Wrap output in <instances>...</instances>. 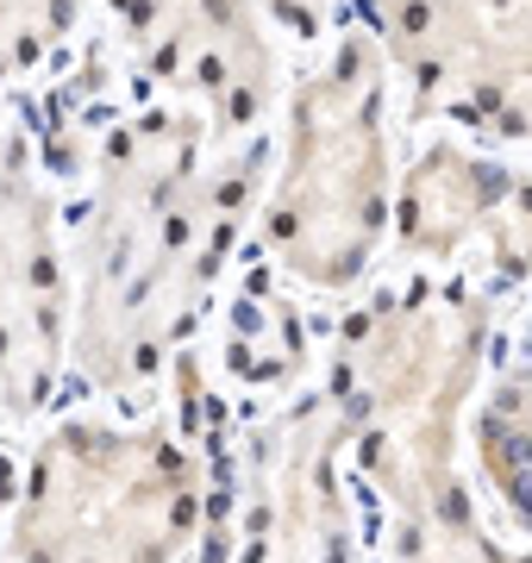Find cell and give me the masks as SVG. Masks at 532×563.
Segmentation results:
<instances>
[{"label":"cell","instance_id":"cell-1","mask_svg":"<svg viewBox=\"0 0 532 563\" xmlns=\"http://www.w3.org/2000/svg\"><path fill=\"white\" fill-rule=\"evenodd\" d=\"M239 188V163H207L195 120L151 113L113 139L82 295V363L95 376H144L176 344L225 251Z\"/></svg>","mask_w":532,"mask_h":563},{"label":"cell","instance_id":"cell-2","mask_svg":"<svg viewBox=\"0 0 532 563\" xmlns=\"http://www.w3.org/2000/svg\"><path fill=\"white\" fill-rule=\"evenodd\" d=\"M389 220V132L383 69L369 44H345L301 88L288 125V169L269 201V244L308 282H351Z\"/></svg>","mask_w":532,"mask_h":563},{"label":"cell","instance_id":"cell-3","mask_svg":"<svg viewBox=\"0 0 532 563\" xmlns=\"http://www.w3.org/2000/svg\"><path fill=\"white\" fill-rule=\"evenodd\" d=\"M483 351V313L451 295L364 313L345 351V420L364 432L376 483L426 514L451 470V413Z\"/></svg>","mask_w":532,"mask_h":563},{"label":"cell","instance_id":"cell-4","mask_svg":"<svg viewBox=\"0 0 532 563\" xmlns=\"http://www.w3.org/2000/svg\"><path fill=\"white\" fill-rule=\"evenodd\" d=\"M195 532V470L157 432L63 426L38 451L25 563H169Z\"/></svg>","mask_w":532,"mask_h":563},{"label":"cell","instance_id":"cell-5","mask_svg":"<svg viewBox=\"0 0 532 563\" xmlns=\"http://www.w3.org/2000/svg\"><path fill=\"white\" fill-rule=\"evenodd\" d=\"M63 276L51 251V201L20 139H0V401L38 407L57 376Z\"/></svg>","mask_w":532,"mask_h":563},{"label":"cell","instance_id":"cell-6","mask_svg":"<svg viewBox=\"0 0 532 563\" xmlns=\"http://www.w3.org/2000/svg\"><path fill=\"white\" fill-rule=\"evenodd\" d=\"M144 63L188 88L220 125H251L269 95V51L251 25V0H113Z\"/></svg>","mask_w":532,"mask_h":563},{"label":"cell","instance_id":"cell-7","mask_svg":"<svg viewBox=\"0 0 532 563\" xmlns=\"http://www.w3.org/2000/svg\"><path fill=\"white\" fill-rule=\"evenodd\" d=\"M401 232L413 251L451 257L464 239H489L508 269L532 263V188L457 151H432L401 188Z\"/></svg>","mask_w":532,"mask_h":563},{"label":"cell","instance_id":"cell-8","mask_svg":"<svg viewBox=\"0 0 532 563\" xmlns=\"http://www.w3.org/2000/svg\"><path fill=\"white\" fill-rule=\"evenodd\" d=\"M483 451H489V470L501 476V488L532 514V376H520V383L489 407V420H483Z\"/></svg>","mask_w":532,"mask_h":563},{"label":"cell","instance_id":"cell-9","mask_svg":"<svg viewBox=\"0 0 532 563\" xmlns=\"http://www.w3.org/2000/svg\"><path fill=\"white\" fill-rule=\"evenodd\" d=\"M63 20H69V0H0V76L44 57Z\"/></svg>","mask_w":532,"mask_h":563},{"label":"cell","instance_id":"cell-10","mask_svg":"<svg viewBox=\"0 0 532 563\" xmlns=\"http://www.w3.org/2000/svg\"><path fill=\"white\" fill-rule=\"evenodd\" d=\"M282 20H301V25H320V13H332L339 0H269Z\"/></svg>","mask_w":532,"mask_h":563}]
</instances>
